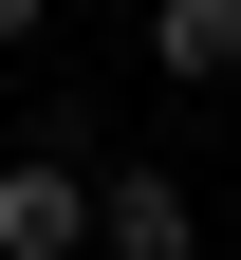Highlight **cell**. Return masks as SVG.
I'll use <instances>...</instances> for the list:
<instances>
[{
    "mask_svg": "<svg viewBox=\"0 0 241 260\" xmlns=\"http://www.w3.org/2000/svg\"><path fill=\"white\" fill-rule=\"evenodd\" d=\"M0 260H93V168L75 149H0Z\"/></svg>",
    "mask_w": 241,
    "mask_h": 260,
    "instance_id": "6da1fadb",
    "label": "cell"
},
{
    "mask_svg": "<svg viewBox=\"0 0 241 260\" xmlns=\"http://www.w3.org/2000/svg\"><path fill=\"white\" fill-rule=\"evenodd\" d=\"M38 19H56V0H0V56H19V38H38Z\"/></svg>",
    "mask_w": 241,
    "mask_h": 260,
    "instance_id": "277c9868",
    "label": "cell"
},
{
    "mask_svg": "<svg viewBox=\"0 0 241 260\" xmlns=\"http://www.w3.org/2000/svg\"><path fill=\"white\" fill-rule=\"evenodd\" d=\"M93 260H204L186 168H93Z\"/></svg>",
    "mask_w": 241,
    "mask_h": 260,
    "instance_id": "7a4b0ae2",
    "label": "cell"
},
{
    "mask_svg": "<svg viewBox=\"0 0 241 260\" xmlns=\"http://www.w3.org/2000/svg\"><path fill=\"white\" fill-rule=\"evenodd\" d=\"M149 75L223 93V75H241V0H149Z\"/></svg>",
    "mask_w": 241,
    "mask_h": 260,
    "instance_id": "3957f363",
    "label": "cell"
}]
</instances>
